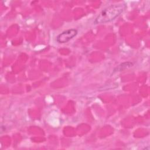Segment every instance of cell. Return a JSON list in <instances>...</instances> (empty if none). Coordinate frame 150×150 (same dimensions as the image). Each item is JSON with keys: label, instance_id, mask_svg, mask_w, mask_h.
I'll use <instances>...</instances> for the list:
<instances>
[{"label": "cell", "instance_id": "2", "mask_svg": "<svg viewBox=\"0 0 150 150\" xmlns=\"http://www.w3.org/2000/svg\"><path fill=\"white\" fill-rule=\"evenodd\" d=\"M77 34V30L75 29H70L63 31L60 33L56 38V40L58 43H64L69 42Z\"/></svg>", "mask_w": 150, "mask_h": 150}, {"label": "cell", "instance_id": "1", "mask_svg": "<svg viewBox=\"0 0 150 150\" xmlns=\"http://www.w3.org/2000/svg\"><path fill=\"white\" fill-rule=\"evenodd\" d=\"M125 5L123 4L111 5L103 9L94 21L95 24L109 22L118 16L124 10Z\"/></svg>", "mask_w": 150, "mask_h": 150}]
</instances>
